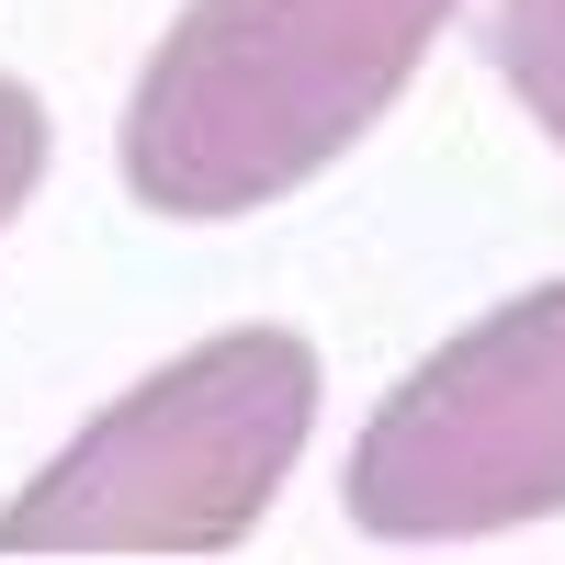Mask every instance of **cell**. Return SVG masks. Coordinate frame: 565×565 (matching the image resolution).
Here are the masks:
<instances>
[{"instance_id":"obj_1","label":"cell","mask_w":565,"mask_h":565,"mask_svg":"<svg viewBox=\"0 0 565 565\" xmlns=\"http://www.w3.org/2000/svg\"><path fill=\"white\" fill-rule=\"evenodd\" d=\"M463 0H181L125 103V193L238 226L340 170L407 103Z\"/></svg>"},{"instance_id":"obj_2","label":"cell","mask_w":565,"mask_h":565,"mask_svg":"<svg viewBox=\"0 0 565 565\" xmlns=\"http://www.w3.org/2000/svg\"><path fill=\"white\" fill-rule=\"evenodd\" d=\"M328 362L295 328H226L79 418L0 509V554H226L306 463Z\"/></svg>"},{"instance_id":"obj_3","label":"cell","mask_w":565,"mask_h":565,"mask_svg":"<svg viewBox=\"0 0 565 565\" xmlns=\"http://www.w3.org/2000/svg\"><path fill=\"white\" fill-rule=\"evenodd\" d=\"M340 498L373 543H487L565 521V282L452 328L362 418Z\"/></svg>"},{"instance_id":"obj_4","label":"cell","mask_w":565,"mask_h":565,"mask_svg":"<svg viewBox=\"0 0 565 565\" xmlns=\"http://www.w3.org/2000/svg\"><path fill=\"white\" fill-rule=\"evenodd\" d=\"M463 12H476L498 79L521 90V114L565 148V0H463Z\"/></svg>"},{"instance_id":"obj_5","label":"cell","mask_w":565,"mask_h":565,"mask_svg":"<svg viewBox=\"0 0 565 565\" xmlns=\"http://www.w3.org/2000/svg\"><path fill=\"white\" fill-rule=\"evenodd\" d=\"M45 159H57L45 103H34L23 79H0V226H23V204L45 193Z\"/></svg>"}]
</instances>
